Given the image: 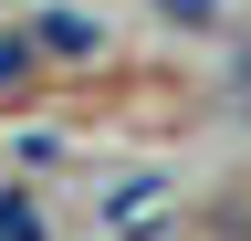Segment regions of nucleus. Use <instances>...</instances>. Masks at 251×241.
Listing matches in <instances>:
<instances>
[{"instance_id":"f257e3e1","label":"nucleus","mask_w":251,"mask_h":241,"mask_svg":"<svg viewBox=\"0 0 251 241\" xmlns=\"http://www.w3.org/2000/svg\"><path fill=\"white\" fill-rule=\"evenodd\" d=\"M31 32H42V53H105V32H94L84 11H42Z\"/></svg>"},{"instance_id":"f03ea898","label":"nucleus","mask_w":251,"mask_h":241,"mask_svg":"<svg viewBox=\"0 0 251 241\" xmlns=\"http://www.w3.org/2000/svg\"><path fill=\"white\" fill-rule=\"evenodd\" d=\"M157 199H168V178H157V168H147V178H126V189L105 199V220H136V210H157Z\"/></svg>"},{"instance_id":"7ed1b4c3","label":"nucleus","mask_w":251,"mask_h":241,"mask_svg":"<svg viewBox=\"0 0 251 241\" xmlns=\"http://www.w3.org/2000/svg\"><path fill=\"white\" fill-rule=\"evenodd\" d=\"M0 241H52V231H42V210H31L21 189H0Z\"/></svg>"},{"instance_id":"20e7f679","label":"nucleus","mask_w":251,"mask_h":241,"mask_svg":"<svg viewBox=\"0 0 251 241\" xmlns=\"http://www.w3.org/2000/svg\"><path fill=\"white\" fill-rule=\"evenodd\" d=\"M31 53H42V32H0V95L31 74Z\"/></svg>"},{"instance_id":"39448f33","label":"nucleus","mask_w":251,"mask_h":241,"mask_svg":"<svg viewBox=\"0 0 251 241\" xmlns=\"http://www.w3.org/2000/svg\"><path fill=\"white\" fill-rule=\"evenodd\" d=\"M157 11H168V21H188V32H209V21H220V0H157Z\"/></svg>"},{"instance_id":"423d86ee","label":"nucleus","mask_w":251,"mask_h":241,"mask_svg":"<svg viewBox=\"0 0 251 241\" xmlns=\"http://www.w3.org/2000/svg\"><path fill=\"white\" fill-rule=\"evenodd\" d=\"M230 84H241V95H251V42H241V53H230Z\"/></svg>"}]
</instances>
